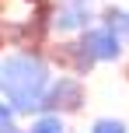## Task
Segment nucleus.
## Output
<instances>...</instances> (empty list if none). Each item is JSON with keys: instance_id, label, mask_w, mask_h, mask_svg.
<instances>
[{"instance_id": "nucleus-1", "label": "nucleus", "mask_w": 129, "mask_h": 133, "mask_svg": "<svg viewBox=\"0 0 129 133\" xmlns=\"http://www.w3.org/2000/svg\"><path fill=\"white\" fill-rule=\"evenodd\" d=\"M49 81V60L39 56L35 49H18V53L0 60V98L18 112V119H32L42 112V95H45Z\"/></svg>"}, {"instance_id": "nucleus-2", "label": "nucleus", "mask_w": 129, "mask_h": 133, "mask_svg": "<svg viewBox=\"0 0 129 133\" xmlns=\"http://www.w3.org/2000/svg\"><path fill=\"white\" fill-rule=\"evenodd\" d=\"M84 102H87V88H84L80 77L66 74V77H52L42 95V112H56V116H70L80 112Z\"/></svg>"}, {"instance_id": "nucleus-3", "label": "nucleus", "mask_w": 129, "mask_h": 133, "mask_svg": "<svg viewBox=\"0 0 129 133\" xmlns=\"http://www.w3.org/2000/svg\"><path fill=\"white\" fill-rule=\"evenodd\" d=\"M80 42H84V49L91 53L94 63H115V60H122V53H126V42L119 39L108 25L84 28V32H80Z\"/></svg>"}, {"instance_id": "nucleus-4", "label": "nucleus", "mask_w": 129, "mask_h": 133, "mask_svg": "<svg viewBox=\"0 0 129 133\" xmlns=\"http://www.w3.org/2000/svg\"><path fill=\"white\" fill-rule=\"evenodd\" d=\"M91 21H94L91 0H63V7L49 18V25H52V32H59V35H73V32L91 28Z\"/></svg>"}, {"instance_id": "nucleus-5", "label": "nucleus", "mask_w": 129, "mask_h": 133, "mask_svg": "<svg viewBox=\"0 0 129 133\" xmlns=\"http://www.w3.org/2000/svg\"><path fill=\"white\" fill-rule=\"evenodd\" d=\"M56 60H59V66H66L73 77H87L91 66H94V60H91V53L84 49V42H66V46H59V53H56Z\"/></svg>"}, {"instance_id": "nucleus-6", "label": "nucleus", "mask_w": 129, "mask_h": 133, "mask_svg": "<svg viewBox=\"0 0 129 133\" xmlns=\"http://www.w3.org/2000/svg\"><path fill=\"white\" fill-rule=\"evenodd\" d=\"M25 133H66V123L56 112H39V116H32V123L25 126Z\"/></svg>"}, {"instance_id": "nucleus-7", "label": "nucleus", "mask_w": 129, "mask_h": 133, "mask_svg": "<svg viewBox=\"0 0 129 133\" xmlns=\"http://www.w3.org/2000/svg\"><path fill=\"white\" fill-rule=\"evenodd\" d=\"M101 25H108L112 32L129 46V11H122V7H108V11L101 14Z\"/></svg>"}, {"instance_id": "nucleus-8", "label": "nucleus", "mask_w": 129, "mask_h": 133, "mask_svg": "<svg viewBox=\"0 0 129 133\" xmlns=\"http://www.w3.org/2000/svg\"><path fill=\"white\" fill-rule=\"evenodd\" d=\"M87 133H129V126H126L122 119H115V116H101V119L91 123Z\"/></svg>"}, {"instance_id": "nucleus-9", "label": "nucleus", "mask_w": 129, "mask_h": 133, "mask_svg": "<svg viewBox=\"0 0 129 133\" xmlns=\"http://www.w3.org/2000/svg\"><path fill=\"white\" fill-rule=\"evenodd\" d=\"M0 133H25V123L14 116V119H7V123H0Z\"/></svg>"}, {"instance_id": "nucleus-10", "label": "nucleus", "mask_w": 129, "mask_h": 133, "mask_svg": "<svg viewBox=\"0 0 129 133\" xmlns=\"http://www.w3.org/2000/svg\"><path fill=\"white\" fill-rule=\"evenodd\" d=\"M14 116H18V112H14V109L7 105V98H0V123H7V119H14Z\"/></svg>"}, {"instance_id": "nucleus-11", "label": "nucleus", "mask_w": 129, "mask_h": 133, "mask_svg": "<svg viewBox=\"0 0 129 133\" xmlns=\"http://www.w3.org/2000/svg\"><path fill=\"white\" fill-rule=\"evenodd\" d=\"M4 35H7V32H4V21H0V46H4Z\"/></svg>"}]
</instances>
